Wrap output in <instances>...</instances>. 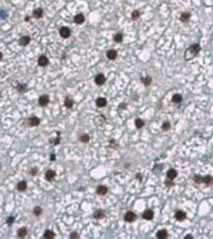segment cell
<instances>
[{"label":"cell","instance_id":"obj_27","mask_svg":"<svg viewBox=\"0 0 213 239\" xmlns=\"http://www.w3.org/2000/svg\"><path fill=\"white\" fill-rule=\"evenodd\" d=\"M144 121L142 120V119H140V118H137L136 120H135V126H136V128H138V129H140V128H142L143 126H144Z\"/></svg>","mask_w":213,"mask_h":239},{"label":"cell","instance_id":"obj_7","mask_svg":"<svg viewBox=\"0 0 213 239\" xmlns=\"http://www.w3.org/2000/svg\"><path fill=\"white\" fill-rule=\"evenodd\" d=\"M48 102H49V97L47 95H43L39 98V103L41 106H46L48 103Z\"/></svg>","mask_w":213,"mask_h":239},{"label":"cell","instance_id":"obj_20","mask_svg":"<svg viewBox=\"0 0 213 239\" xmlns=\"http://www.w3.org/2000/svg\"><path fill=\"white\" fill-rule=\"evenodd\" d=\"M27 187H28V185L26 181H21V182H19L18 185H17V189L21 192L25 191V190L27 189Z\"/></svg>","mask_w":213,"mask_h":239},{"label":"cell","instance_id":"obj_42","mask_svg":"<svg viewBox=\"0 0 213 239\" xmlns=\"http://www.w3.org/2000/svg\"><path fill=\"white\" fill-rule=\"evenodd\" d=\"M54 157H55V156L53 155V156H51V158H50V159H51V160H54V159H55Z\"/></svg>","mask_w":213,"mask_h":239},{"label":"cell","instance_id":"obj_21","mask_svg":"<svg viewBox=\"0 0 213 239\" xmlns=\"http://www.w3.org/2000/svg\"><path fill=\"white\" fill-rule=\"evenodd\" d=\"M93 217H94V219H101L105 217V212H104V211H102V210H99V211H96V212H94Z\"/></svg>","mask_w":213,"mask_h":239},{"label":"cell","instance_id":"obj_26","mask_svg":"<svg viewBox=\"0 0 213 239\" xmlns=\"http://www.w3.org/2000/svg\"><path fill=\"white\" fill-rule=\"evenodd\" d=\"M64 105L67 107V108H71L73 106V100L69 97H66L65 100H64Z\"/></svg>","mask_w":213,"mask_h":239},{"label":"cell","instance_id":"obj_25","mask_svg":"<svg viewBox=\"0 0 213 239\" xmlns=\"http://www.w3.org/2000/svg\"><path fill=\"white\" fill-rule=\"evenodd\" d=\"M189 18H190V14L188 13V12H185V13H183L182 15H181V21L182 22H187V21L189 20Z\"/></svg>","mask_w":213,"mask_h":239},{"label":"cell","instance_id":"obj_28","mask_svg":"<svg viewBox=\"0 0 213 239\" xmlns=\"http://www.w3.org/2000/svg\"><path fill=\"white\" fill-rule=\"evenodd\" d=\"M122 39H124V35L121 33H117L115 36H114V41L116 42H121L122 41Z\"/></svg>","mask_w":213,"mask_h":239},{"label":"cell","instance_id":"obj_15","mask_svg":"<svg viewBox=\"0 0 213 239\" xmlns=\"http://www.w3.org/2000/svg\"><path fill=\"white\" fill-rule=\"evenodd\" d=\"M44 177H46V179H47L48 181H52L53 178L55 177V172L53 170H48L46 172Z\"/></svg>","mask_w":213,"mask_h":239},{"label":"cell","instance_id":"obj_37","mask_svg":"<svg viewBox=\"0 0 213 239\" xmlns=\"http://www.w3.org/2000/svg\"><path fill=\"white\" fill-rule=\"evenodd\" d=\"M37 172H38V168H37V167H33V168L30 170V173H31L32 175H36Z\"/></svg>","mask_w":213,"mask_h":239},{"label":"cell","instance_id":"obj_24","mask_svg":"<svg viewBox=\"0 0 213 239\" xmlns=\"http://www.w3.org/2000/svg\"><path fill=\"white\" fill-rule=\"evenodd\" d=\"M172 100H173V103H182V100H183V96H181V95H179V94H176V95H174V96H173Z\"/></svg>","mask_w":213,"mask_h":239},{"label":"cell","instance_id":"obj_3","mask_svg":"<svg viewBox=\"0 0 213 239\" xmlns=\"http://www.w3.org/2000/svg\"><path fill=\"white\" fill-rule=\"evenodd\" d=\"M59 34H60V35H61L62 37H64V39H67V37H69V36H70L71 32H70V30H69L68 28L63 27V28H61V29L59 30Z\"/></svg>","mask_w":213,"mask_h":239},{"label":"cell","instance_id":"obj_17","mask_svg":"<svg viewBox=\"0 0 213 239\" xmlns=\"http://www.w3.org/2000/svg\"><path fill=\"white\" fill-rule=\"evenodd\" d=\"M96 104L98 107H104L107 105V99L104 97H99V98H97Z\"/></svg>","mask_w":213,"mask_h":239},{"label":"cell","instance_id":"obj_8","mask_svg":"<svg viewBox=\"0 0 213 239\" xmlns=\"http://www.w3.org/2000/svg\"><path fill=\"white\" fill-rule=\"evenodd\" d=\"M117 56V52L115 50V49H110L108 52H107V57L110 59V60H115Z\"/></svg>","mask_w":213,"mask_h":239},{"label":"cell","instance_id":"obj_34","mask_svg":"<svg viewBox=\"0 0 213 239\" xmlns=\"http://www.w3.org/2000/svg\"><path fill=\"white\" fill-rule=\"evenodd\" d=\"M201 179H202V177L200 176L199 174H195L193 176V180H194L195 183H201Z\"/></svg>","mask_w":213,"mask_h":239},{"label":"cell","instance_id":"obj_36","mask_svg":"<svg viewBox=\"0 0 213 239\" xmlns=\"http://www.w3.org/2000/svg\"><path fill=\"white\" fill-rule=\"evenodd\" d=\"M14 220H15V219H14L13 217H10V218H8V219H7V223H8L9 225H11V224L13 223Z\"/></svg>","mask_w":213,"mask_h":239},{"label":"cell","instance_id":"obj_29","mask_svg":"<svg viewBox=\"0 0 213 239\" xmlns=\"http://www.w3.org/2000/svg\"><path fill=\"white\" fill-rule=\"evenodd\" d=\"M90 140V137L88 134H83L82 136L80 137V141L82 142V143H88Z\"/></svg>","mask_w":213,"mask_h":239},{"label":"cell","instance_id":"obj_10","mask_svg":"<svg viewBox=\"0 0 213 239\" xmlns=\"http://www.w3.org/2000/svg\"><path fill=\"white\" fill-rule=\"evenodd\" d=\"M156 237H157L158 239L168 238V232H167V230H165V229H161V230H159L158 232H157V234H156Z\"/></svg>","mask_w":213,"mask_h":239},{"label":"cell","instance_id":"obj_35","mask_svg":"<svg viewBox=\"0 0 213 239\" xmlns=\"http://www.w3.org/2000/svg\"><path fill=\"white\" fill-rule=\"evenodd\" d=\"M70 238H72V239L79 238V235H78V233L77 232H72L71 234H70Z\"/></svg>","mask_w":213,"mask_h":239},{"label":"cell","instance_id":"obj_13","mask_svg":"<svg viewBox=\"0 0 213 239\" xmlns=\"http://www.w3.org/2000/svg\"><path fill=\"white\" fill-rule=\"evenodd\" d=\"M84 21H85V18H84V15H83V14H77L75 17H74V22H75L76 24H78V25L83 24Z\"/></svg>","mask_w":213,"mask_h":239},{"label":"cell","instance_id":"obj_6","mask_svg":"<svg viewBox=\"0 0 213 239\" xmlns=\"http://www.w3.org/2000/svg\"><path fill=\"white\" fill-rule=\"evenodd\" d=\"M38 63H39V65L40 66H41V67H43V66H47L48 64V59L47 56H44V55H41V56H40L39 57V60H38Z\"/></svg>","mask_w":213,"mask_h":239},{"label":"cell","instance_id":"obj_30","mask_svg":"<svg viewBox=\"0 0 213 239\" xmlns=\"http://www.w3.org/2000/svg\"><path fill=\"white\" fill-rule=\"evenodd\" d=\"M41 212H42V210H41V207H36V208L34 209V215L36 216V217L41 216Z\"/></svg>","mask_w":213,"mask_h":239},{"label":"cell","instance_id":"obj_39","mask_svg":"<svg viewBox=\"0 0 213 239\" xmlns=\"http://www.w3.org/2000/svg\"><path fill=\"white\" fill-rule=\"evenodd\" d=\"M167 186H173L174 185V183H173L172 181H166V183H165Z\"/></svg>","mask_w":213,"mask_h":239},{"label":"cell","instance_id":"obj_41","mask_svg":"<svg viewBox=\"0 0 213 239\" xmlns=\"http://www.w3.org/2000/svg\"><path fill=\"white\" fill-rule=\"evenodd\" d=\"M136 177H137L138 179H140V180H141V175H140V173H137V176H136Z\"/></svg>","mask_w":213,"mask_h":239},{"label":"cell","instance_id":"obj_5","mask_svg":"<svg viewBox=\"0 0 213 239\" xmlns=\"http://www.w3.org/2000/svg\"><path fill=\"white\" fill-rule=\"evenodd\" d=\"M95 82H96L97 85L101 86V85L105 84V82H106V77L103 74H99V75H97L95 77Z\"/></svg>","mask_w":213,"mask_h":239},{"label":"cell","instance_id":"obj_40","mask_svg":"<svg viewBox=\"0 0 213 239\" xmlns=\"http://www.w3.org/2000/svg\"><path fill=\"white\" fill-rule=\"evenodd\" d=\"M192 239V238H193V235H190V234H187V235H186V237H185V239Z\"/></svg>","mask_w":213,"mask_h":239},{"label":"cell","instance_id":"obj_19","mask_svg":"<svg viewBox=\"0 0 213 239\" xmlns=\"http://www.w3.org/2000/svg\"><path fill=\"white\" fill-rule=\"evenodd\" d=\"M177 175H178V172H177V170H175V169H170V170L167 172V177L169 178V179H175V178L177 177Z\"/></svg>","mask_w":213,"mask_h":239},{"label":"cell","instance_id":"obj_4","mask_svg":"<svg viewBox=\"0 0 213 239\" xmlns=\"http://www.w3.org/2000/svg\"><path fill=\"white\" fill-rule=\"evenodd\" d=\"M153 217H154V212L152 210H146L142 215V218L144 219H147V220H151Z\"/></svg>","mask_w":213,"mask_h":239},{"label":"cell","instance_id":"obj_9","mask_svg":"<svg viewBox=\"0 0 213 239\" xmlns=\"http://www.w3.org/2000/svg\"><path fill=\"white\" fill-rule=\"evenodd\" d=\"M28 123H29V125L31 127H36V126H38L40 124V119L38 117H32V118L29 119Z\"/></svg>","mask_w":213,"mask_h":239},{"label":"cell","instance_id":"obj_22","mask_svg":"<svg viewBox=\"0 0 213 239\" xmlns=\"http://www.w3.org/2000/svg\"><path fill=\"white\" fill-rule=\"evenodd\" d=\"M42 14H43V11L41 8H38V9H35L34 12H33V16L35 18H41L42 17Z\"/></svg>","mask_w":213,"mask_h":239},{"label":"cell","instance_id":"obj_1","mask_svg":"<svg viewBox=\"0 0 213 239\" xmlns=\"http://www.w3.org/2000/svg\"><path fill=\"white\" fill-rule=\"evenodd\" d=\"M200 51V45L197 44V43H194V44H192L189 47L187 48L185 52V58L186 60H190L193 59V57H195L197 53Z\"/></svg>","mask_w":213,"mask_h":239},{"label":"cell","instance_id":"obj_38","mask_svg":"<svg viewBox=\"0 0 213 239\" xmlns=\"http://www.w3.org/2000/svg\"><path fill=\"white\" fill-rule=\"evenodd\" d=\"M24 87H25L24 85H18L17 89H18V91H20V92H21V91L23 92V91H25V88H24Z\"/></svg>","mask_w":213,"mask_h":239},{"label":"cell","instance_id":"obj_32","mask_svg":"<svg viewBox=\"0 0 213 239\" xmlns=\"http://www.w3.org/2000/svg\"><path fill=\"white\" fill-rule=\"evenodd\" d=\"M139 16H140V13H139V11H138V10L133 11V12H132V14H131V18H132L133 20H136V19H138V18H139Z\"/></svg>","mask_w":213,"mask_h":239},{"label":"cell","instance_id":"obj_18","mask_svg":"<svg viewBox=\"0 0 213 239\" xmlns=\"http://www.w3.org/2000/svg\"><path fill=\"white\" fill-rule=\"evenodd\" d=\"M30 41H31V37L28 36V35H24L20 39L19 42H20L21 45H27V44L30 43Z\"/></svg>","mask_w":213,"mask_h":239},{"label":"cell","instance_id":"obj_43","mask_svg":"<svg viewBox=\"0 0 213 239\" xmlns=\"http://www.w3.org/2000/svg\"><path fill=\"white\" fill-rule=\"evenodd\" d=\"M2 57H3V54H2V53H1V52H0V60H1V59H2Z\"/></svg>","mask_w":213,"mask_h":239},{"label":"cell","instance_id":"obj_33","mask_svg":"<svg viewBox=\"0 0 213 239\" xmlns=\"http://www.w3.org/2000/svg\"><path fill=\"white\" fill-rule=\"evenodd\" d=\"M170 128H171V124H170V122H164L163 123V125H162V130H164V131H168V130H170Z\"/></svg>","mask_w":213,"mask_h":239},{"label":"cell","instance_id":"obj_2","mask_svg":"<svg viewBox=\"0 0 213 239\" xmlns=\"http://www.w3.org/2000/svg\"><path fill=\"white\" fill-rule=\"evenodd\" d=\"M136 219V215L132 212H127L124 216V220L127 222H133Z\"/></svg>","mask_w":213,"mask_h":239},{"label":"cell","instance_id":"obj_23","mask_svg":"<svg viewBox=\"0 0 213 239\" xmlns=\"http://www.w3.org/2000/svg\"><path fill=\"white\" fill-rule=\"evenodd\" d=\"M28 234V229L26 227H22L18 230V236L21 237V238H24L26 235Z\"/></svg>","mask_w":213,"mask_h":239},{"label":"cell","instance_id":"obj_31","mask_svg":"<svg viewBox=\"0 0 213 239\" xmlns=\"http://www.w3.org/2000/svg\"><path fill=\"white\" fill-rule=\"evenodd\" d=\"M141 81H142V83H144L145 86H149V85L151 84L152 79H151V77H146V78H143Z\"/></svg>","mask_w":213,"mask_h":239},{"label":"cell","instance_id":"obj_11","mask_svg":"<svg viewBox=\"0 0 213 239\" xmlns=\"http://www.w3.org/2000/svg\"><path fill=\"white\" fill-rule=\"evenodd\" d=\"M175 217H176V219H178V220L182 221V220L186 219V213L185 212H183V211H178V212H176Z\"/></svg>","mask_w":213,"mask_h":239},{"label":"cell","instance_id":"obj_14","mask_svg":"<svg viewBox=\"0 0 213 239\" xmlns=\"http://www.w3.org/2000/svg\"><path fill=\"white\" fill-rule=\"evenodd\" d=\"M201 182L206 185H211V184H213V177L211 175H206V176L202 177Z\"/></svg>","mask_w":213,"mask_h":239},{"label":"cell","instance_id":"obj_16","mask_svg":"<svg viewBox=\"0 0 213 239\" xmlns=\"http://www.w3.org/2000/svg\"><path fill=\"white\" fill-rule=\"evenodd\" d=\"M55 237V233L50 230V229H48L46 230V232L43 233V238L46 239H53Z\"/></svg>","mask_w":213,"mask_h":239},{"label":"cell","instance_id":"obj_12","mask_svg":"<svg viewBox=\"0 0 213 239\" xmlns=\"http://www.w3.org/2000/svg\"><path fill=\"white\" fill-rule=\"evenodd\" d=\"M97 193H98L99 195H101V196H104V195H106V194L108 193V188H107L106 186H104V185L98 186V188H97Z\"/></svg>","mask_w":213,"mask_h":239}]
</instances>
